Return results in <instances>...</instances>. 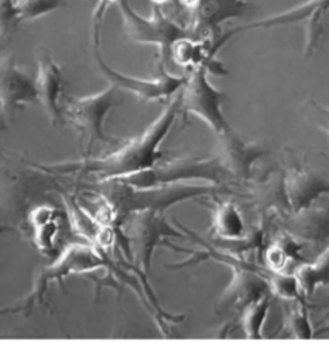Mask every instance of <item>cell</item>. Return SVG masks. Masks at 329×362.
<instances>
[{
    "instance_id": "obj_1",
    "label": "cell",
    "mask_w": 329,
    "mask_h": 362,
    "mask_svg": "<svg viewBox=\"0 0 329 362\" xmlns=\"http://www.w3.org/2000/svg\"><path fill=\"white\" fill-rule=\"evenodd\" d=\"M179 92L154 122L137 137L127 140L119 150L100 157L58 164H37L38 170L62 175H90L96 182L120 180L154 167L161 158V143L179 115Z\"/></svg>"
},
{
    "instance_id": "obj_11",
    "label": "cell",
    "mask_w": 329,
    "mask_h": 362,
    "mask_svg": "<svg viewBox=\"0 0 329 362\" xmlns=\"http://www.w3.org/2000/svg\"><path fill=\"white\" fill-rule=\"evenodd\" d=\"M217 137L219 141L215 157L219 160L230 180H250L256 163L265 156L267 150L258 143L243 140L233 129L217 134Z\"/></svg>"
},
{
    "instance_id": "obj_23",
    "label": "cell",
    "mask_w": 329,
    "mask_h": 362,
    "mask_svg": "<svg viewBox=\"0 0 329 362\" xmlns=\"http://www.w3.org/2000/svg\"><path fill=\"white\" fill-rule=\"evenodd\" d=\"M305 303H301L299 308H292L287 314V327L292 335L299 339H309L313 337V328L308 318Z\"/></svg>"
},
{
    "instance_id": "obj_28",
    "label": "cell",
    "mask_w": 329,
    "mask_h": 362,
    "mask_svg": "<svg viewBox=\"0 0 329 362\" xmlns=\"http://www.w3.org/2000/svg\"><path fill=\"white\" fill-rule=\"evenodd\" d=\"M199 1H201V0H179V3H181L182 6H185V7H188V8H192V10H195V8L198 7Z\"/></svg>"
},
{
    "instance_id": "obj_2",
    "label": "cell",
    "mask_w": 329,
    "mask_h": 362,
    "mask_svg": "<svg viewBox=\"0 0 329 362\" xmlns=\"http://www.w3.org/2000/svg\"><path fill=\"white\" fill-rule=\"evenodd\" d=\"M100 187L95 191L103 198L110 209L112 219L117 225L134 212L140 211H161L165 212L169 206L189 201L199 197L215 195L226 191L223 185L217 184H188L175 182L154 187H134L123 181H104L99 182Z\"/></svg>"
},
{
    "instance_id": "obj_15",
    "label": "cell",
    "mask_w": 329,
    "mask_h": 362,
    "mask_svg": "<svg viewBox=\"0 0 329 362\" xmlns=\"http://www.w3.org/2000/svg\"><path fill=\"white\" fill-rule=\"evenodd\" d=\"M37 62V76L34 82L38 102L54 126L64 123L65 117L61 105V96L64 93L62 69L48 54L40 55Z\"/></svg>"
},
{
    "instance_id": "obj_9",
    "label": "cell",
    "mask_w": 329,
    "mask_h": 362,
    "mask_svg": "<svg viewBox=\"0 0 329 362\" xmlns=\"http://www.w3.org/2000/svg\"><path fill=\"white\" fill-rule=\"evenodd\" d=\"M95 59L100 74L110 82V85L116 86L120 90H126L136 95L143 102L168 99L172 95H177L186 81V76L184 75L169 74L164 65H160V75L152 79L134 78L121 74L106 64V61L102 58L99 52V48H95Z\"/></svg>"
},
{
    "instance_id": "obj_3",
    "label": "cell",
    "mask_w": 329,
    "mask_h": 362,
    "mask_svg": "<svg viewBox=\"0 0 329 362\" xmlns=\"http://www.w3.org/2000/svg\"><path fill=\"white\" fill-rule=\"evenodd\" d=\"M104 264V257L95 247L78 243L71 245L58 256L54 263L42 266L37 272L32 288L23 300L11 307L1 308L0 314H28L35 307V304H42L44 296L51 281H58L62 284V280L72 273H88L97 270Z\"/></svg>"
},
{
    "instance_id": "obj_31",
    "label": "cell",
    "mask_w": 329,
    "mask_h": 362,
    "mask_svg": "<svg viewBox=\"0 0 329 362\" xmlns=\"http://www.w3.org/2000/svg\"><path fill=\"white\" fill-rule=\"evenodd\" d=\"M1 129H4V124H3V122L0 120V130H1Z\"/></svg>"
},
{
    "instance_id": "obj_14",
    "label": "cell",
    "mask_w": 329,
    "mask_h": 362,
    "mask_svg": "<svg viewBox=\"0 0 329 362\" xmlns=\"http://www.w3.org/2000/svg\"><path fill=\"white\" fill-rule=\"evenodd\" d=\"M229 264L233 270V276L219 298V311H227L232 308L241 311L249 304L267 296L270 291L268 280L263 279V276L246 266H236V260Z\"/></svg>"
},
{
    "instance_id": "obj_20",
    "label": "cell",
    "mask_w": 329,
    "mask_h": 362,
    "mask_svg": "<svg viewBox=\"0 0 329 362\" xmlns=\"http://www.w3.org/2000/svg\"><path fill=\"white\" fill-rule=\"evenodd\" d=\"M270 311V297L264 296L241 310L239 324L246 338L260 339L264 322Z\"/></svg>"
},
{
    "instance_id": "obj_29",
    "label": "cell",
    "mask_w": 329,
    "mask_h": 362,
    "mask_svg": "<svg viewBox=\"0 0 329 362\" xmlns=\"http://www.w3.org/2000/svg\"><path fill=\"white\" fill-rule=\"evenodd\" d=\"M322 334H329V322L322 328H319L316 332H313V335H322Z\"/></svg>"
},
{
    "instance_id": "obj_25",
    "label": "cell",
    "mask_w": 329,
    "mask_h": 362,
    "mask_svg": "<svg viewBox=\"0 0 329 362\" xmlns=\"http://www.w3.org/2000/svg\"><path fill=\"white\" fill-rule=\"evenodd\" d=\"M18 21L14 0H0V37L10 34Z\"/></svg>"
},
{
    "instance_id": "obj_13",
    "label": "cell",
    "mask_w": 329,
    "mask_h": 362,
    "mask_svg": "<svg viewBox=\"0 0 329 362\" xmlns=\"http://www.w3.org/2000/svg\"><path fill=\"white\" fill-rule=\"evenodd\" d=\"M35 82L21 71L11 58H0V107L13 116L25 105L37 103Z\"/></svg>"
},
{
    "instance_id": "obj_10",
    "label": "cell",
    "mask_w": 329,
    "mask_h": 362,
    "mask_svg": "<svg viewBox=\"0 0 329 362\" xmlns=\"http://www.w3.org/2000/svg\"><path fill=\"white\" fill-rule=\"evenodd\" d=\"M328 11H329V0H306L298 7L289 8L284 13L234 28L230 33H227L225 38L229 40L232 35L240 31L251 30V28H270L274 25H284V24L302 21L305 24V57H309L318 45L321 30H322V20Z\"/></svg>"
},
{
    "instance_id": "obj_27",
    "label": "cell",
    "mask_w": 329,
    "mask_h": 362,
    "mask_svg": "<svg viewBox=\"0 0 329 362\" xmlns=\"http://www.w3.org/2000/svg\"><path fill=\"white\" fill-rule=\"evenodd\" d=\"M6 232H16V229H14L13 226L7 225V223L1 219V216H0V236H1L3 233H6Z\"/></svg>"
},
{
    "instance_id": "obj_4",
    "label": "cell",
    "mask_w": 329,
    "mask_h": 362,
    "mask_svg": "<svg viewBox=\"0 0 329 362\" xmlns=\"http://www.w3.org/2000/svg\"><path fill=\"white\" fill-rule=\"evenodd\" d=\"M123 102L120 89L110 85L109 88L93 95L82 98H68L62 106L64 117L76 129L80 136L82 151L88 157L93 146L99 141L113 143L116 139L104 132V119L109 112Z\"/></svg>"
},
{
    "instance_id": "obj_18",
    "label": "cell",
    "mask_w": 329,
    "mask_h": 362,
    "mask_svg": "<svg viewBox=\"0 0 329 362\" xmlns=\"http://www.w3.org/2000/svg\"><path fill=\"white\" fill-rule=\"evenodd\" d=\"M294 274L305 296L312 294L319 286L329 284V245L312 263L301 264Z\"/></svg>"
},
{
    "instance_id": "obj_19",
    "label": "cell",
    "mask_w": 329,
    "mask_h": 362,
    "mask_svg": "<svg viewBox=\"0 0 329 362\" xmlns=\"http://www.w3.org/2000/svg\"><path fill=\"white\" fill-rule=\"evenodd\" d=\"M297 219L292 222V230L295 235H299L305 239L319 240L328 235L329 215L325 211L306 208L301 212H297Z\"/></svg>"
},
{
    "instance_id": "obj_7",
    "label": "cell",
    "mask_w": 329,
    "mask_h": 362,
    "mask_svg": "<svg viewBox=\"0 0 329 362\" xmlns=\"http://www.w3.org/2000/svg\"><path fill=\"white\" fill-rule=\"evenodd\" d=\"M189 180H205L210 184L222 185L223 182L229 181L230 177L227 175L219 160L213 156L208 158L181 157L162 164L157 163L148 170L120 178L117 181H123L134 187H154L185 182Z\"/></svg>"
},
{
    "instance_id": "obj_22",
    "label": "cell",
    "mask_w": 329,
    "mask_h": 362,
    "mask_svg": "<svg viewBox=\"0 0 329 362\" xmlns=\"http://www.w3.org/2000/svg\"><path fill=\"white\" fill-rule=\"evenodd\" d=\"M270 291L285 300H294L297 303L304 301V291L298 283L295 274H287L284 272H275L268 279Z\"/></svg>"
},
{
    "instance_id": "obj_12",
    "label": "cell",
    "mask_w": 329,
    "mask_h": 362,
    "mask_svg": "<svg viewBox=\"0 0 329 362\" xmlns=\"http://www.w3.org/2000/svg\"><path fill=\"white\" fill-rule=\"evenodd\" d=\"M282 177L287 201L294 214L311 208L322 195H329V177L318 167L297 164Z\"/></svg>"
},
{
    "instance_id": "obj_16",
    "label": "cell",
    "mask_w": 329,
    "mask_h": 362,
    "mask_svg": "<svg viewBox=\"0 0 329 362\" xmlns=\"http://www.w3.org/2000/svg\"><path fill=\"white\" fill-rule=\"evenodd\" d=\"M250 7L244 0H201L193 10L192 37H213L217 38V28L230 18L241 17Z\"/></svg>"
},
{
    "instance_id": "obj_24",
    "label": "cell",
    "mask_w": 329,
    "mask_h": 362,
    "mask_svg": "<svg viewBox=\"0 0 329 362\" xmlns=\"http://www.w3.org/2000/svg\"><path fill=\"white\" fill-rule=\"evenodd\" d=\"M305 106V113L318 129H321L329 140V107L315 102V100H306Z\"/></svg>"
},
{
    "instance_id": "obj_30",
    "label": "cell",
    "mask_w": 329,
    "mask_h": 362,
    "mask_svg": "<svg viewBox=\"0 0 329 362\" xmlns=\"http://www.w3.org/2000/svg\"><path fill=\"white\" fill-rule=\"evenodd\" d=\"M154 6H162V4H165L167 1H169V0H150Z\"/></svg>"
},
{
    "instance_id": "obj_8",
    "label": "cell",
    "mask_w": 329,
    "mask_h": 362,
    "mask_svg": "<svg viewBox=\"0 0 329 362\" xmlns=\"http://www.w3.org/2000/svg\"><path fill=\"white\" fill-rule=\"evenodd\" d=\"M208 74L209 71L205 66H198L186 76L179 90V113L184 116L193 115L216 134H222L232 129L222 113L226 93L210 83Z\"/></svg>"
},
{
    "instance_id": "obj_17",
    "label": "cell",
    "mask_w": 329,
    "mask_h": 362,
    "mask_svg": "<svg viewBox=\"0 0 329 362\" xmlns=\"http://www.w3.org/2000/svg\"><path fill=\"white\" fill-rule=\"evenodd\" d=\"M244 221L234 202H217L212 216V230L216 238L234 242L244 238Z\"/></svg>"
},
{
    "instance_id": "obj_21",
    "label": "cell",
    "mask_w": 329,
    "mask_h": 362,
    "mask_svg": "<svg viewBox=\"0 0 329 362\" xmlns=\"http://www.w3.org/2000/svg\"><path fill=\"white\" fill-rule=\"evenodd\" d=\"M72 0H14L20 21H31L54 10L65 7Z\"/></svg>"
},
{
    "instance_id": "obj_6",
    "label": "cell",
    "mask_w": 329,
    "mask_h": 362,
    "mask_svg": "<svg viewBox=\"0 0 329 362\" xmlns=\"http://www.w3.org/2000/svg\"><path fill=\"white\" fill-rule=\"evenodd\" d=\"M124 238L137 267L145 274L150 273L154 250L160 245L169 246L168 239H185L186 235L175 229L164 212L161 211H140L127 216L123 223Z\"/></svg>"
},
{
    "instance_id": "obj_5",
    "label": "cell",
    "mask_w": 329,
    "mask_h": 362,
    "mask_svg": "<svg viewBox=\"0 0 329 362\" xmlns=\"http://www.w3.org/2000/svg\"><path fill=\"white\" fill-rule=\"evenodd\" d=\"M116 4L121 14L126 35L134 42L155 45L160 51V65H167L177 41L192 37L188 28L167 17L158 6H154L150 17H143L131 7L128 0H119Z\"/></svg>"
},
{
    "instance_id": "obj_26",
    "label": "cell",
    "mask_w": 329,
    "mask_h": 362,
    "mask_svg": "<svg viewBox=\"0 0 329 362\" xmlns=\"http://www.w3.org/2000/svg\"><path fill=\"white\" fill-rule=\"evenodd\" d=\"M117 1L119 0H96L95 8L92 13V40H93L95 48L100 47V30H102V21H103L104 13L110 4Z\"/></svg>"
}]
</instances>
